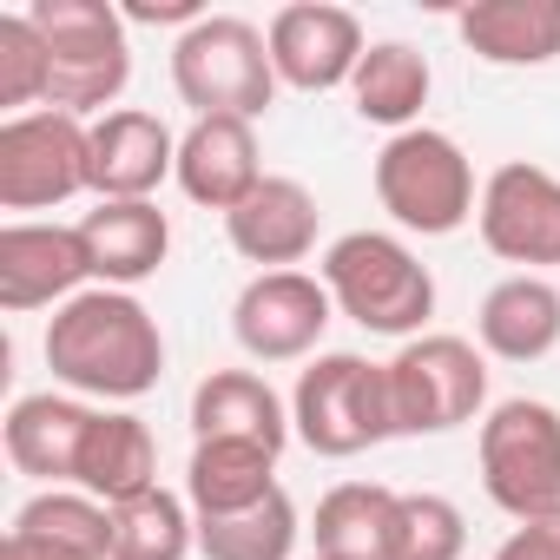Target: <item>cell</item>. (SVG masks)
Returning a JSON list of instances; mask_svg holds the SVG:
<instances>
[{"mask_svg":"<svg viewBox=\"0 0 560 560\" xmlns=\"http://www.w3.org/2000/svg\"><path fill=\"white\" fill-rule=\"evenodd\" d=\"M376 205L416 231V237H448L475 218L481 191H475V165L468 152L435 132V126H409L376 152Z\"/></svg>","mask_w":560,"mask_h":560,"instance_id":"8992f818","label":"cell"},{"mask_svg":"<svg viewBox=\"0 0 560 560\" xmlns=\"http://www.w3.org/2000/svg\"><path fill=\"white\" fill-rule=\"evenodd\" d=\"M429 86H435L429 54H416L409 40H370L363 67H357V80H350V100H357V119L389 126V139H396V132H409V126L422 119Z\"/></svg>","mask_w":560,"mask_h":560,"instance_id":"d4e9b609","label":"cell"},{"mask_svg":"<svg viewBox=\"0 0 560 560\" xmlns=\"http://www.w3.org/2000/svg\"><path fill=\"white\" fill-rule=\"evenodd\" d=\"M80 237H86V257H93V284L106 291H132L165 264L172 250V218L139 198V205H93L80 218Z\"/></svg>","mask_w":560,"mask_h":560,"instance_id":"ffe728a7","label":"cell"},{"mask_svg":"<svg viewBox=\"0 0 560 560\" xmlns=\"http://www.w3.org/2000/svg\"><path fill=\"white\" fill-rule=\"evenodd\" d=\"M34 27L47 40L54 80H47V106L73 113V119H106L119 113V93L132 80V40H126V14L106 0H34Z\"/></svg>","mask_w":560,"mask_h":560,"instance_id":"3957f363","label":"cell"},{"mask_svg":"<svg viewBox=\"0 0 560 560\" xmlns=\"http://www.w3.org/2000/svg\"><path fill=\"white\" fill-rule=\"evenodd\" d=\"M73 488H86L93 501L119 508L145 488H159V442L152 429L132 416V409H100L93 429H86V448H80V475Z\"/></svg>","mask_w":560,"mask_h":560,"instance_id":"603a6c76","label":"cell"},{"mask_svg":"<svg viewBox=\"0 0 560 560\" xmlns=\"http://www.w3.org/2000/svg\"><path fill=\"white\" fill-rule=\"evenodd\" d=\"M291 429L324 462H350V455H363L376 442H396L389 370L370 363V357H357V350L311 357V370L291 389Z\"/></svg>","mask_w":560,"mask_h":560,"instance_id":"5b68a950","label":"cell"},{"mask_svg":"<svg viewBox=\"0 0 560 560\" xmlns=\"http://www.w3.org/2000/svg\"><path fill=\"white\" fill-rule=\"evenodd\" d=\"M14 527L47 534V540L73 547L80 560H113V508L93 501L86 488H40V494L14 514Z\"/></svg>","mask_w":560,"mask_h":560,"instance_id":"83f0119b","label":"cell"},{"mask_svg":"<svg viewBox=\"0 0 560 560\" xmlns=\"http://www.w3.org/2000/svg\"><path fill=\"white\" fill-rule=\"evenodd\" d=\"M383 370H389L396 435H448L488 409V357L468 337L448 330L409 337Z\"/></svg>","mask_w":560,"mask_h":560,"instance_id":"ba28073f","label":"cell"},{"mask_svg":"<svg viewBox=\"0 0 560 560\" xmlns=\"http://www.w3.org/2000/svg\"><path fill=\"white\" fill-rule=\"evenodd\" d=\"M264 159H257V126L250 119H191L178 132V191L205 211H237L257 185H264Z\"/></svg>","mask_w":560,"mask_h":560,"instance_id":"2e32d148","label":"cell"},{"mask_svg":"<svg viewBox=\"0 0 560 560\" xmlns=\"http://www.w3.org/2000/svg\"><path fill=\"white\" fill-rule=\"evenodd\" d=\"M462 547H468V521L448 494H402L396 560H462Z\"/></svg>","mask_w":560,"mask_h":560,"instance_id":"f546056e","label":"cell"},{"mask_svg":"<svg viewBox=\"0 0 560 560\" xmlns=\"http://www.w3.org/2000/svg\"><path fill=\"white\" fill-rule=\"evenodd\" d=\"M304 540V521H298V501L277 488L264 494L257 508L244 514H218V521H198V553L205 560H291Z\"/></svg>","mask_w":560,"mask_h":560,"instance_id":"484cf974","label":"cell"},{"mask_svg":"<svg viewBox=\"0 0 560 560\" xmlns=\"http://www.w3.org/2000/svg\"><path fill=\"white\" fill-rule=\"evenodd\" d=\"M119 14L139 21V27H178V34H191L205 21L198 0H132V8H119Z\"/></svg>","mask_w":560,"mask_h":560,"instance_id":"1f68e13d","label":"cell"},{"mask_svg":"<svg viewBox=\"0 0 560 560\" xmlns=\"http://www.w3.org/2000/svg\"><path fill=\"white\" fill-rule=\"evenodd\" d=\"M317 277H324L330 304H337L350 324H363L370 337H396V343L429 337L435 277H429V264H422L396 231H343V237L324 250Z\"/></svg>","mask_w":560,"mask_h":560,"instance_id":"7a4b0ae2","label":"cell"},{"mask_svg":"<svg viewBox=\"0 0 560 560\" xmlns=\"http://www.w3.org/2000/svg\"><path fill=\"white\" fill-rule=\"evenodd\" d=\"M47 80H54V60H47L34 14H0V106H8V119L40 113Z\"/></svg>","mask_w":560,"mask_h":560,"instance_id":"f1b7e54d","label":"cell"},{"mask_svg":"<svg viewBox=\"0 0 560 560\" xmlns=\"http://www.w3.org/2000/svg\"><path fill=\"white\" fill-rule=\"evenodd\" d=\"M100 409H86L80 396H60V389H40V396H21L0 422V442H8V462L47 488H73L80 475V448H86V429H93Z\"/></svg>","mask_w":560,"mask_h":560,"instance_id":"e0dca14e","label":"cell"},{"mask_svg":"<svg viewBox=\"0 0 560 560\" xmlns=\"http://www.w3.org/2000/svg\"><path fill=\"white\" fill-rule=\"evenodd\" d=\"M481 488L501 514L534 521L560 508V409L540 396H508L481 416L475 435Z\"/></svg>","mask_w":560,"mask_h":560,"instance_id":"52a82bcc","label":"cell"},{"mask_svg":"<svg viewBox=\"0 0 560 560\" xmlns=\"http://www.w3.org/2000/svg\"><path fill=\"white\" fill-rule=\"evenodd\" d=\"M86 119L73 113H21V119H0V211H54L86 185Z\"/></svg>","mask_w":560,"mask_h":560,"instance_id":"9c48e42d","label":"cell"},{"mask_svg":"<svg viewBox=\"0 0 560 560\" xmlns=\"http://www.w3.org/2000/svg\"><path fill=\"white\" fill-rule=\"evenodd\" d=\"M191 435L198 442H257L270 455H284V442L298 429H291V402L257 370H211L191 389Z\"/></svg>","mask_w":560,"mask_h":560,"instance_id":"ac0fdd59","label":"cell"},{"mask_svg":"<svg viewBox=\"0 0 560 560\" xmlns=\"http://www.w3.org/2000/svg\"><path fill=\"white\" fill-rule=\"evenodd\" d=\"M475 231L501 264H521L534 277L553 270L560 264V178L534 159L494 165L475 205Z\"/></svg>","mask_w":560,"mask_h":560,"instance_id":"8fae6325","label":"cell"},{"mask_svg":"<svg viewBox=\"0 0 560 560\" xmlns=\"http://www.w3.org/2000/svg\"><path fill=\"white\" fill-rule=\"evenodd\" d=\"M270 67H277V86H298V93H337L357 80L370 40H363V21L350 8H330V0H298V8H277L270 27Z\"/></svg>","mask_w":560,"mask_h":560,"instance_id":"4fadbf2b","label":"cell"},{"mask_svg":"<svg viewBox=\"0 0 560 560\" xmlns=\"http://www.w3.org/2000/svg\"><path fill=\"white\" fill-rule=\"evenodd\" d=\"M165 178H178V132L159 113L119 106V113L93 119V132H86V185H93L100 205H139Z\"/></svg>","mask_w":560,"mask_h":560,"instance_id":"5bb4252c","label":"cell"},{"mask_svg":"<svg viewBox=\"0 0 560 560\" xmlns=\"http://www.w3.org/2000/svg\"><path fill=\"white\" fill-rule=\"evenodd\" d=\"M172 93L191 119H264L277 100L270 40L244 14H205L191 34L172 40Z\"/></svg>","mask_w":560,"mask_h":560,"instance_id":"277c9868","label":"cell"},{"mask_svg":"<svg viewBox=\"0 0 560 560\" xmlns=\"http://www.w3.org/2000/svg\"><path fill=\"white\" fill-rule=\"evenodd\" d=\"M396 521H402V494L383 481H337L317 501L311 540L317 560H396Z\"/></svg>","mask_w":560,"mask_h":560,"instance_id":"7402d4cb","label":"cell"},{"mask_svg":"<svg viewBox=\"0 0 560 560\" xmlns=\"http://www.w3.org/2000/svg\"><path fill=\"white\" fill-rule=\"evenodd\" d=\"M337 304L324 291V277L311 270H257L231 304V337L250 363H304L324 330H330Z\"/></svg>","mask_w":560,"mask_h":560,"instance_id":"30bf717a","label":"cell"},{"mask_svg":"<svg viewBox=\"0 0 560 560\" xmlns=\"http://www.w3.org/2000/svg\"><path fill=\"white\" fill-rule=\"evenodd\" d=\"M317 191L304 178H264L231 218H224V237L244 264L257 270H298L311 250H317Z\"/></svg>","mask_w":560,"mask_h":560,"instance_id":"9a60e30c","label":"cell"},{"mask_svg":"<svg viewBox=\"0 0 560 560\" xmlns=\"http://www.w3.org/2000/svg\"><path fill=\"white\" fill-rule=\"evenodd\" d=\"M475 337H481V357H501V363L553 357L560 350V284L534 270L501 277L475 311Z\"/></svg>","mask_w":560,"mask_h":560,"instance_id":"d6986e66","label":"cell"},{"mask_svg":"<svg viewBox=\"0 0 560 560\" xmlns=\"http://www.w3.org/2000/svg\"><path fill=\"white\" fill-rule=\"evenodd\" d=\"M80 291H93V257L80 224H40V218L0 224V311L8 317L60 311Z\"/></svg>","mask_w":560,"mask_h":560,"instance_id":"7c38bea8","label":"cell"},{"mask_svg":"<svg viewBox=\"0 0 560 560\" xmlns=\"http://www.w3.org/2000/svg\"><path fill=\"white\" fill-rule=\"evenodd\" d=\"M40 350H47V370H54L60 389L100 396V402H139L165 376V330H159V317L132 291H106V284H93L73 304H60L47 317Z\"/></svg>","mask_w":560,"mask_h":560,"instance_id":"6da1fadb","label":"cell"},{"mask_svg":"<svg viewBox=\"0 0 560 560\" xmlns=\"http://www.w3.org/2000/svg\"><path fill=\"white\" fill-rule=\"evenodd\" d=\"M198 547V514L172 488H145L113 508V560H185Z\"/></svg>","mask_w":560,"mask_h":560,"instance_id":"4316f807","label":"cell"},{"mask_svg":"<svg viewBox=\"0 0 560 560\" xmlns=\"http://www.w3.org/2000/svg\"><path fill=\"white\" fill-rule=\"evenodd\" d=\"M455 34L488 67H547L560 60V0H475L455 14Z\"/></svg>","mask_w":560,"mask_h":560,"instance_id":"44dd1931","label":"cell"},{"mask_svg":"<svg viewBox=\"0 0 560 560\" xmlns=\"http://www.w3.org/2000/svg\"><path fill=\"white\" fill-rule=\"evenodd\" d=\"M494 560H560V508L534 514V521H514V534L494 547Z\"/></svg>","mask_w":560,"mask_h":560,"instance_id":"4dcf8cb0","label":"cell"},{"mask_svg":"<svg viewBox=\"0 0 560 560\" xmlns=\"http://www.w3.org/2000/svg\"><path fill=\"white\" fill-rule=\"evenodd\" d=\"M277 455L257 448V442H191V462H185V501L198 521H218V514H244L257 508L264 494H277Z\"/></svg>","mask_w":560,"mask_h":560,"instance_id":"cb8c5ba5","label":"cell"},{"mask_svg":"<svg viewBox=\"0 0 560 560\" xmlns=\"http://www.w3.org/2000/svg\"><path fill=\"white\" fill-rule=\"evenodd\" d=\"M0 560H80L73 547L47 540V534H27V527H8V540H0Z\"/></svg>","mask_w":560,"mask_h":560,"instance_id":"d6a6232c","label":"cell"}]
</instances>
